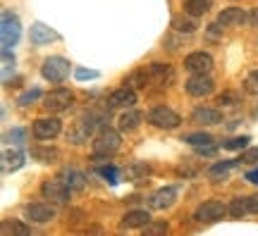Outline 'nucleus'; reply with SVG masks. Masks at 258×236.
I'll return each instance as SVG.
<instances>
[{"label":"nucleus","instance_id":"f257e3e1","mask_svg":"<svg viewBox=\"0 0 258 236\" xmlns=\"http://www.w3.org/2000/svg\"><path fill=\"white\" fill-rule=\"evenodd\" d=\"M41 74L50 84H62L70 76V62L64 57H60V55H50L41 64Z\"/></svg>","mask_w":258,"mask_h":236},{"label":"nucleus","instance_id":"f03ea898","mask_svg":"<svg viewBox=\"0 0 258 236\" xmlns=\"http://www.w3.org/2000/svg\"><path fill=\"white\" fill-rule=\"evenodd\" d=\"M148 124H153L158 129H177L182 124V117L177 115L175 110H170L167 105H153V108L148 110Z\"/></svg>","mask_w":258,"mask_h":236},{"label":"nucleus","instance_id":"7ed1b4c3","mask_svg":"<svg viewBox=\"0 0 258 236\" xmlns=\"http://www.w3.org/2000/svg\"><path fill=\"white\" fill-rule=\"evenodd\" d=\"M227 212H230V208L222 200H203L201 205L196 208V212H194V219L203 222V224H213V222L225 217Z\"/></svg>","mask_w":258,"mask_h":236},{"label":"nucleus","instance_id":"20e7f679","mask_svg":"<svg viewBox=\"0 0 258 236\" xmlns=\"http://www.w3.org/2000/svg\"><path fill=\"white\" fill-rule=\"evenodd\" d=\"M0 38H3V48H12L17 46V41L22 38V24H19V19L5 10L3 12V24H0Z\"/></svg>","mask_w":258,"mask_h":236},{"label":"nucleus","instance_id":"39448f33","mask_svg":"<svg viewBox=\"0 0 258 236\" xmlns=\"http://www.w3.org/2000/svg\"><path fill=\"white\" fill-rule=\"evenodd\" d=\"M120 143H122V138H120V134L115 131V129H110V127H105L96 136V141H93V153L96 155H112V153H117L120 150Z\"/></svg>","mask_w":258,"mask_h":236},{"label":"nucleus","instance_id":"423d86ee","mask_svg":"<svg viewBox=\"0 0 258 236\" xmlns=\"http://www.w3.org/2000/svg\"><path fill=\"white\" fill-rule=\"evenodd\" d=\"M41 193H43V198L50 200V203H67L72 189H70V184L64 182V179H48V182H43V186H41Z\"/></svg>","mask_w":258,"mask_h":236},{"label":"nucleus","instance_id":"0eeeda50","mask_svg":"<svg viewBox=\"0 0 258 236\" xmlns=\"http://www.w3.org/2000/svg\"><path fill=\"white\" fill-rule=\"evenodd\" d=\"M72 103H74V96L70 89H55V91H50L43 98V108L48 112H64Z\"/></svg>","mask_w":258,"mask_h":236},{"label":"nucleus","instance_id":"6e6552de","mask_svg":"<svg viewBox=\"0 0 258 236\" xmlns=\"http://www.w3.org/2000/svg\"><path fill=\"white\" fill-rule=\"evenodd\" d=\"M60 129H62V122L57 117H41L34 122L31 131H34V136L38 141H50V138H55L60 134Z\"/></svg>","mask_w":258,"mask_h":236},{"label":"nucleus","instance_id":"1a4fd4ad","mask_svg":"<svg viewBox=\"0 0 258 236\" xmlns=\"http://www.w3.org/2000/svg\"><path fill=\"white\" fill-rule=\"evenodd\" d=\"M184 89L189 96H196V98H201V96H211L213 89H215V82H213L208 74H191L189 79H186Z\"/></svg>","mask_w":258,"mask_h":236},{"label":"nucleus","instance_id":"9d476101","mask_svg":"<svg viewBox=\"0 0 258 236\" xmlns=\"http://www.w3.org/2000/svg\"><path fill=\"white\" fill-rule=\"evenodd\" d=\"M24 215H27L29 222H38V224H46V222H53L57 215V210L50 205V203H29L24 208Z\"/></svg>","mask_w":258,"mask_h":236},{"label":"nucleus","instance_id":"9b49d317","mask_svg":"<svg viewBox=\"0 0 258 236\" xmlns=\"http://www.w3.org/2000/svg\"><path fill=\"white\" fill-rule=\"evenodd\" d=\"M184 69L191 74H208L213 69V57L208 53H191L184 57Z\"/></svg>","mask_w":258,"mask_h":236},{"label":"nucleus","instance_id":"f8f14e48","mask_svg":"<svg viewBox=\"0 0 258 236\" xmlns=\"http://www.w3.org/2000/svg\"><path fill=\"white\" fill-rule=\"evenodd\" d=\"M146 72H148V82L156 84V86H167V84H172V79H175L172 67H170V64H163V62L148 64Z\"/></svg>","mask_w":258,"mask_h":236},{"label":"nucleus","instance_id":"ddd939ff","mask_svg":"<svg viewBox=\"0 0 258 236\" xmlns=\"http://www.w3.org/2000/svg\"><path fill=\"white\" fill-rule=\"evenodd\" d=\"M175 200H177V186H165V189H158L148 198V205L153 210H165V208H172Z\"/></svg>","mask_w":258,"mask_h":236},{"label":"nucleus","instance_id":"4468645a","mask_svg":"<svg viewBox=\"0 0 258 236\" xmlns=\"http://www.w3.org/2000/svg\"><path fill=\"white\" fill-rule=\"evenodd\" d=\"M137 103V91L132 86H122L108 96V108H132Z\"/></svg>","mask_w":258,"mask_h":236},{"label":"nucleus","instance_id":"2eb2a0df","mask_svg":"<svg viewBox=\"0 0 258 236\" xmlns=\"http://www.w3.org/2000/svg\"><path fill=\"white\" fill-rule=\"evenodd\" d=\"M194 124H203V127H215L222 122V112L215 108H196L191 112Z\"/></svg>","mask_w":258,"mask_h":236},{"label":"nucleus","instance_id":"dca6fc26","mask_svg":"<svg viewBox=\"0 0 258 236\" xmlns=\"http://www.w3.org/2000/svg\"><path fill=\"white\" fill-rule=\"evenodd\" d=\"M241 22H246V12H244L241 8H227L218 15V27H222V29L237 27V24H241Z\"/></svg>","mask_w":258,"mask_h":236},{"label":"nucleus","instance_id":"f3484780","mask_svg":"<svg viewBox=\"0 0 258 236\" xmlns=\"http://www.w3.org/2000/svg\"><path fill=\"white\" fill-rule=\"evenodd\" d=\"M57 34L53 29L43 24V22H36V24H31V41L36 43V46H43V43H50V41H57Z\"/></svg>","mask_w":258,"mask_h":236},{"label":"nucleus","instance_id":"a211bd4d","mask_svg":"<svg viewBox=\"0 0 258 236\" xmlns=\"http://www.w3.org/2000/svg\"><path fill=\"white\" fill-rule=\"evenodd\" d=\"M96 122H98V117H93V115H91V117H86V119H79V122H77V129L70 134V141H77V143L86 141V138H89V134L98 127Z\"/></svg>","mask_w":258,"mask_h":236},{"label":"nucleus","instance_id":"6ab92c4d","mask_svg":"<svg viewBox=\"0 0 258 236\" xmlns=\"http://www.w3.org/2000/svg\"><path fill=\"white\" fill-rule=\"evenodd\" d=\"M24 165V153L17 150V148H12V150H3V172L10 174V172H17L19 167Z\"/></svg>","mask_w":258,"mask_h":236},{"label":"nucleus","instance_id":"aec40b11","mask_svg":"<svg viewBox=\"0 0 258 236\" xmlns=\"http://www.w3.org/2000/svg\"><path fill=\"white\" fill-rule=\"evenodd\" d=\"M151 222V215L146 210H132L122 217V229H137V227H146Z\"/></svg>","mask_w":258,"mask_h":236},{"label":"nucleus","instance_id":"412c9836","mask_svg":"<svg viewBox=\"0 0 258 236\" xmlns=\"http://www.w3.org/2000/svg\"><path fill=\"white\" fill-rule=\"evenodd\" d=\"M141 119H144V115L139 110H127L120 117V131H134L141 124Z\"/></svg>","mask_w":258,"mask_h":236},{"label":"nucleus","instance_id":"4be33fe9","mask_svg":"<svg viewBox=\"0 0 258 236\" xmlns=\"http://www.w3.org/2000/svg\"><path fill=\"white\" fill-rule=\"evenodd\" d=\"M211 5H213V0H186L184 12L191 15V17H201V15H206L211 10Z\"/></svg>","mask_w":258,"mask_h":236},{"label":"nucleus","instance_id":"5701e85b","mask_svg":"<svg viewBox=\"0 0 258 236\" xmlns=\"http://www.w3.org/2000/svg\"><path fill=\"white\" fill-rule=\"evenodd\" d=\"M184 143L194 145V148H206V145H215L211 134H203V131H196V134H186Z\"/></svg>","mask_w":258,"mask_h":236},{"label":"nucleus","instance_id":"b1692460","mask_svg":"<svg viewBox=\"0 0 258 236\" xmlns=\"http://www.w3.org/2000/svg\"><path fill=\"white\" fill-rule=\"evenodd\" d=\"M62 179L70 184L72 191H82L84 186H86V177H84L82 172H77V170H67V172L62 174Z\"/></svg>","mask_w":258,"mask_h":236},{"label":"nucleus","instance_id":"393cba45","mask_svg":"<svg viewBox=\"0 0 258 236\" xmlns=\"http://www.w3.org/2000/svg\"><path fill=\"white\" fill-rule=\"evenodd\" d=\"M239 163V160H222V163H215L208 167V177H213V179H218V177H225V174L230 172L234 165Z\"/></svg>","mask_w":258,"mask_h":236},{"label":"nucleus","instance_id":"a878e982","mask_svg":"<svg viewBox=\"0 0 258 236\" xmlns=\"http://www.w3.org/2000/svg\"><path fill=\"white\" fill-rule=\"evenodd\" d=\"M249 212V203H246V198H234L230 203V215L234 219H239V217H244Z\"/></svg>","mask_w":258,"mask_h":236},{"label":"nucleus","instance_id":"bb28decb","mask_svg":"<svg viewBox=\"0 0 258 236\" xmlns=\"http://www.w3.org/2000/svg\"><path fill=\"white\" fill-rule=\"evenodd\" d=\"M246 143H251V136H234V138L222 141V148H227V150H241V148H246Z\"/></svg>","mask_w":258,"mask_h":236},{"label":"nucleus","instance_id":"cd10ccee","mask_svg":"<svg viewBox=\"0 0 258 236\" xmlns=\"http://www.w3.org/2000/svg\"><path fill=\"white\" fill-rule=\"evenodd\" d=\"M98 174H101L103 179H108V184H117V179H120V172H117V167H112V165H103V167H98Z\"/></svg>","mask_w":258,"mask_h":236},{"label":"nucleus","instance_id":"c85d7f7f","mask_svg":"<svg viewBox=\"0 0 258 236\" xmlns=\"http://www.w3.org/2000/svg\"><path fill=\"white\" fill-rule=\"evenodd\" d=\"M38 98H41V89H38V86H34V89H29V91H24L22 96H19L17 105H31V103H36Z\"/></svg>","mask_w":258,"mask_h":236},{"label":"nucleus","instance_id":"c756f323","mask_svg":"<svg viewBox=\"0 0 258 236\" xmlns=\"http://www.w3.org/2000/svg\"><path fill=\"white\" fill-rule=\"evenodd\" d=\"M191 17V15H189ZM189 17H179V19H175V29L177 31H182V34H194L196 31V22L194 19H189Z\"/></svg>","mask_w":258,"mask_h":236},{"label":"nucleus","instance_id":"7c9ffc66","mask_svg":"<svg viewBox=\"0 0 258 236\" xmlns=\"http://www.w3.org/2000/svg\"><path fill=\"white\" fill-rule=\"evenodd\" d=\"M10 231H12V234L27 236L29 231H31V229L24 227V224H19V222H12V224H10V222H3V234H10Z\"/></svg>","mask_w":258,"mask_h":236},{"label":"nucleus","instance_id":"2f4dec72","mask_svg":"<svg viewBox=\"0 0 258 236\" xmlns=\"http://www.w3.org/2000/svg\"><path fill=\"white\" fill-rule=\"evenodd\" d=\"M244 91L251 93V96H258V69L251 72L246 79H244Z\"/></svg>","mask_w":258,"mask_h":236},{"label":"nucleus","instance_id":"473e14b6","mask_svg":"<svg viewBox=\"0 0 258 236\" xmlns=\"http://www.w3.org/2000/svg\"><path fill=\"white\" fill-rule=\"evenodd\" d=\"M74 76H77V82H91V79H98L101 74L96 72V69H84V67H77V69H74Z\"/></svg>","mask_w":258,"mask_h":236},{"label":"nucleus","instance_id":"72a5a7b5","mask_svg":"<svg viewBox=\"0 0 258 236\" xmlns=\"http://www.w3.org/2000/svg\"><path fill=\"white\" fill-rule=\"evenodd\" d=\"M10 69H15V57L10 55L8 48H3V79H5V82H8Z\"/></svg>","mask_w":258,"mask_h":236},{"label":"nucleus","instance_id":"f704fd0d","mask_svg":"<svg viewBox=\"0 0 258 236\" xmlns=\"http://www.w3.org/2000/svg\"><path fill=\"white\" fill-rule=\"evenodd\" d=\"M239 163L241 165H256L258 167V148H246V150L239 155Z\"/></svg>","mask_w":258,"mask_h":236},{"label":"nucleus","instance_id":"c9c22d12","mask_svg":"<svg viewBox=\"0 0 258 236\" xmlns=\"http://www.w3.org/2000/svg\"><path fill=\"white\" fill-rule=\"evenodd\" d=\"M31 155H34L36 160H43V163H50V160H55V158H57V155H60V153H57V150H34V153H31Z\"/></svg>","mask_w":258,"mask_h":236},{"label":"nucleus","instance_id":"e433bc0d","mask_svg":"<svg viewBox=\"0 0 258 236\" xmlns=\"http://www.w3.org/2000/svg\"><path fill=\"white\" fill-rule=\"evenodd\" d=\"M144 231H146V234H160V231H167V224L165 222H160V224H151V222H148L146 227H144Z\"/></svg>","mask_w":258,"mask_h":236},{"label":"nucleus","instance_id":"4c0bfd02","mask_svg":"<svg viewBox=\"0 0 258 236\" xmlns=\"http://www.w3.org/2000/svg\"><path fill=\"white\" fill-rule=\"evenodd\" d=\"M5 141H15V143H22V141H24V131H22V129H15V131H10L8 136H5Z\"/></svg>","mask_w":258,"mask_h":236},{"label":"nucleus","instance_id":"58836bf2","mask_svg":"<svg viewBox=\"0 0 258 236\" xmlns=\"http://www.w3.org/2000/svg\"><path fill=\"white\" fill-rule=\"evenodd\" d=\"M246 203H249V212H253V215H258V193H253V196H249V198H246Z\"/></svg>","mask_w":258,"mask_h":236},{"label":"nucleus","instance_id":"ea45409f","mask_svg":"<svg viewBox=\"0 0 258 236\" xmlns=\"http://www.w3.org/2000/svg\"><path fill=\"white\" fill-rule=\"evenodd\" d=\"M246 182H251V184H256L258 186V170H249V172H246Z\"/></svg>","mask_w":258,"mask_h":236},{"label":"nucleus","instance_id":"a19ab883","mask_svg":"<svg viewBox=\"0 0 258 236\" xmlns=\"http://www.w3.org/2000/svg\"><path fill=\"white\" fill-rule=\"evenodd\" d=\"M234 96H230V93H227V96H220V98H218V105H225V103H234Z\"/></svg>","mask_w":258,"mask_h":236},{"label":"nucleus","instance_id":"79ce46f5","mask_svg":"<svg viewBox=\"0 0 258 236\" xmlns=\"http://www.w3.org/2000/svg\"><path fill=\"white\" fill-rule=\"evenodd\" d=\"M249 22L253 24V27H258V8L251 10V19H249Z\"/></svg>","mask_w":258,"mask_h":236}]
</instances>
